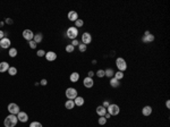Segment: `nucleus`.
<instances>
[{
	"instance_id": "nucleus-26",
	"label": "nucleus",
	"mask_w": 170,
	"mask_h": 127,
	"mask_svg": "<svg viewBox=\"0 0 170 127\" xmlns=\"http://www.w3.org/2000/svg\"><path fill=\"white\" fill-rule=\"evenodd\" d=\"M8 73H9L10 76H15L16 74H17V68L16 67H9V69H8Z\"/></svg>"
},
{
	"instance_id": "nucleus-38",
	"label": "nucleus",
	"mask_w": 170,
	"mask_h": 127,
	"mask_svg": "<svg viewBox=\"0 0 170 127\" xmlns=\"http://www.w3.org/2000/svg\"><path fill=\"white\" fill-rule=\"evenodd\" d=\"M3 38H5V32H2L1 30H0V40L3 39Z\"/></svg>"
},
{
	"instance_id": "nucleus-7",
	"label": "nucleus",
	"mask_w": 170,
	"mask_h": 127,
	"mask_svg": "<svg viewBox=\"0 0 170 127\" xmlns=\"http://www.w3.org/2000/svg\"><path fill=\"white\" fill-rule=\"evenodd\" d=\"M142 41L145 42V43H148V42H153L154 41V35L151 34L149 31H145L144 32L143 38H142Z\"/></svg>"
},
{
	"instance_id": "nucleus-8",
	"label": "nucleus",
	"mask_w": 170,
	"mask_h": 127,
	"mask_svg": "<svg viewBox=\"0 0 170 127\" xmlns=\"http://www.w3.org/2000/svg\"><path fill=\"white\" fill-rule=\"evenodd\" d=\"M23 38L30 42V41H32L33 38H34V33H33L31 30H25V31L23 32Z\"/></svg>"
},
{
	"instance_id": "nucleus-17",
	"label": "nucleus",
	"mask_w": 170,
	"mask_h": 127,
	"mask_svg": "<svg viewBox=\"0 0 170 127\" xmlns=\"http://www.w3.org/2000/svg\"><path fill=\"white\" fill-rule=\"evenodd\" d=\"M84 99L82 98V96H76V98L74 99V103H75V106H77V107H82V106L84 104Z\"/></svg>"
},
{
	"instance_id": "nucleus-28",
	"label": "nucleus",
	"mask_w": 170,
	"mask_h": 127,
	"mask_svg": "<svg viewBox=\"0 0 170 127\" xmlns=\"http://www.w3.org/2000/svg\"><path fill=\"white\" fill-rule=\"evenodd\" d=\"M86 49H87L86 44H84V43H79V44H78V50H79L81 52L86 51Z\"/></svg>"
},
{
	"instance_id": "nucleus-14",
	"label": "nucleus",
	"mask_w": 170,
	"mask_h": 127,
	"mask_svg": "<svg viewBox=\"0 0 170 127\" xmlns=\"http://www.w3.org/2000/svg\"><path fill=\"white\" fill-rule=\"evenodd\" d=\"M96 114L99 115V117L104 116L107 114V109L103 107V106H99V107H96Z\"/></svg>"
},
{
	"instance_id": "nucleus-10",
	"label": "nucleus",
	"mask_w": 170,
	"mask_h": 127,
	"mask_svg": "<svg viewBox=\"0 0 170 127\" xmlns=\"http://www.w3.org/2000/svg\"><path fill=\"white\" fill-rule=\"evenodd\" d=\"M10 44H11V42L8 38H3L0 40V48H2V49H8Z\"/></svg>"
},
{
	"instance_id": "nucleus-16",
	"label": "nucleus",
	"mask_w": 170,
	"mask_h": 127,
	"mask_svg": "<svg viewBox=\"0 0 170 127\" xmlns=\"http://www.w3.org/2000/svg\"><path fill=\"white\" fill-rule=\"evenodd\" d=\"M9 69V64L6 62V61H2L0 62V73H5Z\"/></svg>"
},
{
	"instance_id": "nucleus-25",
	"label": "nucleus",
	"mask_w": 170,
	"mask_h": 127,
	"mask_svg": "<svg viewBox=\"0 0 170 127\" xmlns=\"http://www.w3.org/2000/svg\"><path fill=\"white\" fill-rule=\"evenodd\" d=\"M113 77L116 78V80H121V78H124V72H120V70H118V72H116L115 73V75H113Z\"/></svg>"
},
{
	"instance_id": "nucleus-42",
	"label": "nucleus",
	"mask_w": 170,
	"mask_h": 127,
	"mask_svg": "<svg viewBox=\"0 0 170 127\" xmlns=\"http://www.w3.org/2000/svg\"><path fill=\"white\" fill-rule=\"evenodd\" d=\"M166 106H167V108H168V109H169V108H170V102H169V100H168L167 102H166Z\"/></svg>"
},
{
	"instance_id": "nucleus-1",
	"label": "nucleus",
	"mask_w": 170,
	"mask_h": 127,
	"mask_svg": "<svg viewBox=\"0 0 170 127\" xmlns=\"http://www.w3.org/2000/svg\"><path fill=\"white\" fill-rule=\"evenodd\" d=\"M17 122H18V118L16 115H8L7 117L5 118V120H3V125H5V127H15L16 125H17Z\"/></svg>"
},
{
	"instance_id": "nucleus-36",
	"label": "nucleus",
	"mask_w": 170,
	"mask_h": 127,
	"mask_svg": "<svg viewBox=\"0 0 170 127\" xmlns=\"http://www.w3.org/2000/svg\"><path fill=\"white\" fill-rule=\"evenodd\" d=\"M70 44H72V46L75 48V46H78V44H79V42L77 41L76 39H75V40H73V42H72V43H70Z\"/></svg>"
},
{
	"instance_id": "nucleus-23",
	"label": "nucleus",
	"mask_w": 170,
	"mask_h": 127,
	"mask_svg": "<svg viewBox=\"0 0 170 127\" xmlns=\"http://www.w3.org/2000/svg\"><path fill=\"white\" fill-rule=\"evenodd\" d=\"M113 75H115V72H113V69L108 68L107 70H104V76H107V77L112 78V77H113Z\"/></svg>"
},
{
	"instance_id": "nucleus-15",
	"label": "nucleus",
	"mask_w": 170,
	"mask_h": 127,
	"mask_svg": "<svg viewBox=\"0 0 170 127\" xmlns=\"http://www.w3.org/2000/svg\"><path fill=\"white\" fill-rule=\"evenodd\" d=\"M68 20H72V22H76L78 20V15L76 12H68Z\"/></svg>"
},
{
	"instance_id": "nucleus-20",
	"label": "nucleus",
	"mask_w": 170,
	"mask_h": 127,
	"mask_svg": "<svg viewBox=\"0 0 170 127\" xmlns=\"http://www.w3.org/2000/svg\"><path fill=\"white\" fill-rule=\"evenodd\" d=\"M65 107H66V109H68V110L74 109V107H75L74 100H67L66 103H65Z\"/></svg>"
},
{
	"instance_id": "nucleus-4",
	"label": "nucleus",
	"mask_w": 170,
	"mask_h": 127,
	"mask_svg": "<svg viewBox=\"0 0 170 127\" xmlns=\"http://www.w3.org/2000/svg\"><path fill=\"white\" fill-rule=\"evenodd\" d=\"M116 66H117V68H118V70H120V72H125L126 69H127V64H126L124 58L116 59Z\"/></svg>"
},
{
	"instance_id": "nucleus-21",
	"label": "nucleus",
	"mask_w": 170,
	"mask_h": 127,
	"mask_svg": "<svg viewBox=\"0 0 170 127\" xmlns=\"http://www.w3.org/2000/svg\"><path fill=\"white\" fill-rule=\"evenodd\" d=\"M42 39H43V36H42V33H36V34H34V38H33V41L35 42V43H40V42L42 41Z\"/></svg>"
},
{
	"instance_id": "nucleus-29",
	"label": "nucleus",
	"mask_w": 170,
	"mask_h": 127,
	"mask_svg": "<svg viewBox=\"0 0 170 127\" xmlns=\"http://www.w3.org/2000/svg\"><path fill=\"white\" fill-rule=\"evenodd\" d=\"M99 124L100 125H106V122H107V119H106V117H104V116H101V117L99 118Z\"/></svg>"
},
{
	"instance_id": "nucleus-11",
	"label": "nucleus",
	"mask_w": 170,
	"mask_h": 127,
	"mask_svg": "<svg viewBox=\"0 0 170 127\" xmlns=\"http://www.w3.org/2000/svg\"><path fill=\"white\" fill-rule=\"evenodd\" d=\"M17 118L20 122H26L28 120V115L26 112H24V111H19L17 115Z\"/></svg>"
},
{
	"instance_id": "nucleus-13",
	"label": "nucleus",
	"mask_w": 170,
	"mask_h": 127,
	"mask_svg": "<svg viewBox=\"0 0 170 127\" xmlns=\"http://www.w3.org/2000/svg\"><path fill=\"white\" fill-rule=\"evenodd\" d=\"M45 59H47L48 61H54L57 59V54H56V52H53V51H49V52H47L45 54Z\"/></svg>"
},
{
	"instance_id": "nucleus-34",
	"label": "nucleus",
	"mask_w": 170,
	"mask_h": 127,
	"mask_svg": "<svg viewBox=\"0 0 170 127\" xmlns=\"http://www.w3.org/2000/svg\"><path fill=\"white\" fill-rule=\"evenodd\" d=\"M28 43H30V46L32 48V49H35V48H36V43H35L33 40H32V41H30Z\"/></svg>"
},
{
	"instance_id": "nucleus-31",
	"label": "nucleus",
	"mask_w": 170,
	"mask_h": 127,
	"mask_svg": "<svg viewBox=\"0 0 170 127\" xmlns=\"http://www.w3.org/2000/svg\"><path fill=\"white\" fill-rule=\"evenodd\" d=\"M95 74H96V76H98L99 78H101V77H103V76H104V70H103V69H99Z\"/></svg>"
},
{
	"instance_id": "nucleus-33",
	"label": "nucleus",
	"mask_w": 170,
	"mask_h": 127,
	"mask_svg": "<svg viewBox=\"0 0 170 127\" xmlns=\"http://www.w3.org/2000/svg\"><path fill=\"white\" fill-rule=\"evenodd\" d=\"M36 54L39 57H43V56H45V51H44V50H39Z\"/></svg>"
},
{
	"instance_id": "nucleus-30",
	"label": "nucleus",
	"mask_w": 170,
	"mask_h": 127,
	"mask_svg": "<svg viewBox=\"0 0 170 127\" xmlns=\"http://www.w3.org/2000/svg\"><path fill=\"white\" fill-rule=\"evenodd\" d=\"M74 50H75V48L72 46V44H68V46H66V51H67V52H69V54H70V52H74Z\"/></svg>"
},
{
	"instance_id": "nucleus-37",
	"label": "nucleus",
	"mask_w": 170,
	"mask_h": 127,
	"mask_svg": "<svg viewBox=\"0 0 170 127\" xmlns=\"http://www.w3.org/2000/svg\"><path fill=\"white\" fill-rule=\"evenodd\" d=\"M47 83H48V81H47V80H44V78L40 82V84H41V85H47Z\"/></svg>"
},
{
	"instance_id": "nucleus-39",
	"label": "nucleus",
	"mask_w": 170,
	"mask_h": 127,
	"mask_svg": "<svg viewBox=\"0 0 170 127\" xmlns=\"http://www.w3.org/2000/svg\"><path fill=\"white\" fill-rule=\"evenodd\" d=\"M6 23L7 24H12V20L11 18H6Z\"/></svg>"
},
{
	"instance_id": "nucleus-40",
	"label": "nucleus",
	"mask_w": 170,
	"mask_h": 127,
	"mask_svg": "<svg viewBox=\"0 0 170 127\" xmlns=\"http://www.w3.org/2000/svg\"><path fill=\"white\" fill-rule=\"evenodd\" d=\"M93 75H94V73H93V72H92V70H90L89 72V74H87V77H93Z\"/></svg>"
},
{
	"instance_id": "nucleus-12",
	"label": "nucleus",
	"mask_w": 170,
	"mask_h": 127,
	"mask_svg": "<svg viewBox=\"0 0 170 127\" xmlns=\"http://www.w3.org/2000/svg\"><path fill=\"white\" fill-rule=\"evenodd\" d=\"M83 84H84V86H85V88H91L92 86L94 85L93 78H91V77H85V78H84V81H83Z\"/></svg>"
},
{
	"instance_id": "nucleus-41",
	"label": "nucleus",
	"mask_w": 170,
	"mask_h": 127,
	"mask_svg": "<svg viewBox=\"0 0 170 127\" xmlns=\"http://www.w3.org/2000/svg\"><path fill=\"white\" fill-rule=\"evenodd\" d=\"M104 117H106V119H107V120H108V119H109V118H110V117H111V115H110V114H108V112H107V114H106V115H104Z\"/></svg>"
},
{
	"instance_id": "nucleus-9",
	"label": "nucleus",
	"mask_w": 170,
	"mask_h": 127,
	"mask_svg": "<svg viewBox=\"0 0 170 127\" xmlns=\"http://www.w3.org/2000/svg\"><path fill=\"white\" fill-rule=\"evenodd\" d=\"M92 42V36L90 33H87V32H85V33H83L82 34V43L84 44H89Z\"/></svg>"
},
{
	"instance_id": "nucleus-5",
	"label": "nucleus",
	"mask_w": 170,
	"mask_h": 127,
	"mask_svg": "<svg viewBox=\"0 0 170 127\" xmlns=\"http://www.w3.org/2000/svg\"><path fill=\"white\" fill-rule=\"evenodd\" d=\"M66 96L68 100H74L77 96V90L74 88H68L66 90Z\"/></svg>"
},
{
	"instance_id": "nucleus-6",
	"label": "nucleus",
	"mask_w": 170,
	"mask_h": 127,
	"mask_svg": "<svg viewBox=\"0 0 170 127\" xmlns=\"http://www.w3.org/2000/svg\"><path fill=\"white\" fill-rule=\"evenodd\" d=\"M7 109L9 111V114H11V115H18V112H19V107L16 103H9Z\"/></svg>"
},
{
	"instance_id": "nucleus-2",
	"label": "nucleus",
	"mask_w": 170,
	"mask_h": 127,
	"mask_svg": "<svg viewBox=\"0 0 170 127\" xmlns=\"http://www.w3.org/2000/svg\"><path fill=\"white\" fill-rule=\"evenodd\" d=\"M66 34H67V38H69V39H72V40H75L77 38V35H78V28H76L75 26L68 27Z\"/></svg>"
},
{
	"instance_id": "nucleus-27",
	"label": "nucleus",
	"mask_w": 170,
	"mask_h": 127,
	"mask_svg": "<svg viewBox=\"0 0 170 127\" xmlns=\"http://www.w3.org/2000/svg\"><path fill=\"white\" fill-rule=\"evenodd\" d=\"M84 25V20H81V18H78V20H76V22H75V27H82Z\"/></svg>"
},
{
	"instance_id": "nucleus-19",
	"label": "nucleus",
	"mask_w": 170,
	"mask_h": 127,
	"mask_svg": "<svg viewBox=\"0 0 170 127\" xmlns=\"http://www.w3.org/2000/svg\"><path fill=\"white\" fill-rule=\"evenodd\" d=\"M69 80H70V82H73V83H76V82L79 80V74L76 73V72H75V73H73L72 75L69 76Z\"/></svg>"
},
{
	"instance_id": "nucleus-24",
	"label": "nucleus",
	"mask_w": 170,
	"mask_h": 127,
	"mask_svg": "<svg viewBox=\"0 0 170 127\" xmlns=\"http://www.w3.org/2000/svg\"><path fill=\"white\" fill-rule=\"evenodd\" d=\"M9 54L10 57H11V58H15L16 56H17V49H16V48H10L9 49Z\"/></svg>"
},
{
	"instance_id": "nucleus-3",
	"label": "nucleus",
	"mask_w": 170,
	"mask_h": 127,
	"mask_svg": "<svg viewBox=\"0 0 170 127\" xmlns=\"http://www.w3.org/2000/svg\"><path fill=\"white\" fill-rule=\"evenodd\" d=\"M107 112L110 114L111 116H117L120 112V108H119L118 104H110L107 108Z\"/></svg>"
},
{
	"instance_id": "nucleus-35",
	"label": "nucleus",
	"mask_w": 170,
	"mask_h": 127,
	"mask_svg": "<svg viewBox=\"0 0 170 127\" xmlns=\"http://www.w3.org/2000/svg\"><path fill=\"white\" fill-rule=\"evenodd\" d=\"M102 106H103V107H104V108H106V109H107V108H108L109 106H110V101H108V100L103 101V104H102Z\"/></svg>"
},
{
	"instance_id": "nucleus-22",
	"label": "nucleus",
	"mask_w": 170,
	"mask_h": 127,
	"mask_svg": "<svg viewBox=\"0 0 170 127\" xmlns=\"http://www.w3.org/2000/svg\"><path fill=\"white\" fill-rule=\"evenodd\" d=\"M109 83H110V85L112 86V88H118L119 86V81L118 80H116L115 77L110 78V82H109Z\"/></svg>"
},
{
	"instance_id": "nucleus-18",
	"label": "nucleus",
	"mask_w": 170,
	"mask_h": 127,
	"mask_svg": "<svg viewBox=\"0 0 170 127\" xmlns=\"http://www.w3.org/2000/svg\"><path fill=\"white\" fill-rule=\"evenodd\" d=\"M142 114H143L144 116H150L151 114H152V108H151L150 106H145V107H143V109H142Z\"/></svg>"
},
{
	"instance_id": "nucleus-32",
	"label": "nucleus",
	"mask_w": 170,
	"mask_h": 127,
	"mask_svg": "<svg viewBox=\"0 0 170 127\" xmlns=\"http://www.w3.org/2000/svg\"><path fill=\"white\" fill-rule=\"evenodd\" d=\"M30 127H42V124L39 122H33L30 124Z\"/></svg>"
}]
</instances>
